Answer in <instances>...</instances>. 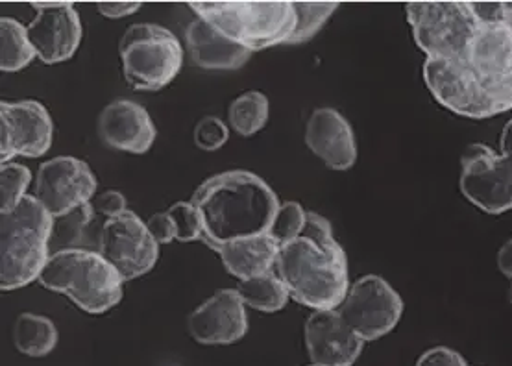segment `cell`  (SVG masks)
Instances as JSON below:
<instances>
[{"label": "cell", "instance_id": "cell-24", "mask_svg": "<svg viewBox=\"0 0 512 366\" xmlns=\"http://www.w3.org/2000/svg\"><path fill=\"white\" fill-rule=\"evenodd\" d=\"M337 8H339V2H304V0L294 2L298 23L287 45H300L309 41L311 37L317 36Z\"/></svg>", "mask_w": 512, "mask_h": 366}, {"label": "cell", "instance_id": "cell-38", "mask_svg": "<svg viewBox=\"0 0 512 366\" xmlns=\"http://www.w3.org/2000/svg\"><path fill=\"white\" fill-rule=\"evenodd\" d=\"M309 366H318V365H309Z\"/></svg>", "mask_w": 512, "mask_h": 366}, {"label": "cell", "instance_id": "cell-18", "mask_svg": "<svg viewBox=\"0 0 512 366\" xmlns=\"http://www.w3.org/2000/svg\"><path fill=\"white\" fill-rule=\"evenodd\" d=\"M185 45L189 58L200 69L235 71L252 58V50L244 49L222 36L217 28L196 17L185 30Z\"/></svg>", "mask_w": 512, "mask_h": 366}, {"label": "cell", "instance_id": "cell-13", "mask_svg": "<svg viewBox=\"0 0 512 366\" xmlns=\"http://www.w3.org/2000/svg\"><path fill=\"white\" fill-rule=\"evenodd\" d=\"M36 17L26 26L37 60L56 65L71 60L82 41V23L73 2L37 0L30 2Z\"/></svg>", "mask_w": 512, "mask_h": 366}, {"label": "cell", "instance_id": "cell-34", "mask_svg": "<svg viewBox=\"0 0 512 366\" xmlns=\"http://www.w3.org/2000/svg\"><path fill=\"white\" fill-rule=\"evenodd\" d=\"M143 6V2H98L97 10L100 15L108 17V19H122V17H128V15H134L139 8Z\"/></svg>", "mask_w": 512, "mask_h": 366}, {"label": "cell", "instance_id": "cell-27", "mask_svg": "<svg viewBox=\"0 0 512 366\" xmlns=\"http://www.w3.org/2000/svg\"><path fill=\"white\" fill-rule=\"evenodd\" d=\"M305 217H307V211H304V208L298 202H293V200L283 202L278 208L272 226H270V237H274L280 243V246L293 241V239L302 235Z\"/></svg>", "mask_w": 512, "mask_h": 366}, {"label": "cell", "instance_id": "cell-7", "mask_svg": "<svg viewBox=\"0 0 512 366\" xmlns=\"http://www.w3.org/2000/svg\"><path fill=\"white\" fill-rule=\"evenodd\" d=\"M119 54L124 80L137 91H159L169 86L183 65L178 37L154 23L128 26L119 43Z\"/></svg>", "mask_w": 512, "mask_h": 366}, {"label": "cell", "instance_id": "cell-12", "mask_svg": "<svg viewBox=\"0 0 512 366\" xmlns=\"http://www.w3.org/2000/svg\"><path fill=\"white\" fill-rule=\"evenodd\" d=\"M54 124L49 110L37 100L0 102V159L41 158L52 145Z\"/></svg>", "mask_w": 512, "mask_h": 366}, {"label": "cell", "instance_id": "cell-15", "mask_svg": "<svg viewBox=\"0 0 512 366\" xmlns=\"http://www.w3.org/2000/svg\"><path fill=\"white\" fill-rule=\"evenodd\" d=\"M244 307L237 289H220L187 318L191 339L204 346H226L241 341L248 331Z\"/></svg>", "mask_w": 512, "mask_h": 366}, {"label": "cell", "instance_id": "cell-35", "mask_svg": "<svg viewBox=\"0 0 512 366\" xmlns=\"http://www.w3.org/2000/svg\"><path fill=\"white\" fill-rule=\"evenodd\" d=\"M496 261H498V269H500L501 274L512 280V237L501 246Z\"/></svg>", "mask_w": 512, "mask_h": 366}, {"label": "cell", "instance_id": "cell-30", "mask_svg": "<svg viewBox=\"0 0 512 366\" xmlns=\"http://www.w3.org/2000/svg\"><path fill=\"white\" fill-rule=\"evenodd\" d=\"M91 208L97 213L98 217H117L121 215L126 209V198L122 195L121 191H115V189H108V191H102L93 196L91 200Z\"/></svg>", "mask_w": 512, "mask_h": 366}, {"label": "cell", "instance_id": "cell-4", "mask_svg": "<svg viewBox=\"0 0 512 366\" xmlns=\"http://www.w3.org/2000/svg\"><path fill=\"white\" fill-rule=\"evenodd\" d=\"M189 8L222 36L252 52L287 45L298 23L291 0H195Z\"/></svg>", "mask_w": 512, "mask_h": 366}, {"label": "cell", "instance_id": "cell-16", "mask_svg": "<svg viewBox=\"0 0 512 366\" xmlns=\"http://www.w3.org/2000/svg\"><path fill=\"white\" fill-rule=\"evenodd\" d=\"M98 135L113 150L147 154L156 141V124L141 104L128 98L110 102L98 115Z\"/></svg>", "mask_w": 512, "mask_h": 366}, {"label": "cell", "instance_id": "cell-10", "mask_svg": "<svg viewBox=\"0 0 512 366\" xmlns=\"http://www.w3.org/2000/svg\"><path fill=\"white\" fill-rule=\"evenodd\" d=\"M98 252L110 261L124 281L137 280L156 267L159 244L148 230L147 220L124 211L104 220L98 232Z\"/></svg>", "mask_w": 512, "mask_h": 366}, {"label": "cell", "instance_id": "cell-31", "mask_svg": "<svg viewBox=\"0 0 512 366\" xmlns=\"http://www.w3.org/2000/svg\"><path fill=\"white\" fill-rule=\"evenodd\" d=\"M415 366H468L463 355L448 346H435L418 357Z\"/></svg>", "mask_w": 512, "mask_h": 366}, {"label": "cell", "instance_id": "cell-36", "mask_svg": "<svg viewBox=\"0 0 512 366\" xmlns=\"http://www.w3.org/2000/svg\"><path fill=\"white\" fill-rule=\"evenodd\" d=\"M500 152L512 158V119L505 124L500 137Z\"/></svg>", "mask_w": 512, "mask_h": 366}, {"label": "cell", "instance_id": "cell-2", "mask_svg": "<svg viewBox=\"0 0 512 366\" xmlns=\"http://www.w3.org/2000/svg\"><path fill=\"white\" fill-rule=\"evenodd\" d=\"M202 219V243L211 250L235 239L269 233L280 200L269 183L248 171L220 172L193 195Z\"/></svg>", "mask_w": 512, "mask_h": 366}, {"label": "cell", "instance_id": "cell-5", "mask_svg": "<svg viewBox=\"0 0 512 366\" xmlns=\"http://www.w3.org/2000/svg\"><path fill=\"white\" fill-rule=\"evenodd\" d=\"M54 217L28 195L17 208L0 213V289L15 291L39 280L49 261Z\"/></svg>", "mask_w": 512, "mask_h": 366}, {"label": "cell", "instance_id": "cell-33", "mask_svg": "<svg viewBox=\"0 0 512 366\" xmlns=\"http://www.w3.org/2000/svg\"><path fill=\"white\" fill-rule=\"evenodd\" d=\"M147 226L159 246L172 243L176 239V228H174V222H172L171 215L167 211L154 213L147 220Z\"/></svg>", "mask_w": 512, "mask_h": 366}, {"label": "cell", "instance_id": "cell-37", "mask_svg": "<svg viewBox=\"0 0 512 366\" xmlns=\"http://www.w3.org/2000/svg\"><path fill=\"white\" fill-rule=\"evenodd\" d=\"M509 302H511V304H512V283H511V287H509Z\"/></svg>", "mask_w": 512, "mask_h": 366}, {"label": "cell", "instance_id": "cell-22", "mask_svg": "<svg viewBox=\"0 0 512 366\" xmlns=\"http://www.w3.org/2000/svg\"><path fill=\"white\" fill-rule=\"evenodd\" d=\"M237 293L246 307H252L261 313H278L291 298L276 270H270L252 280L241 281Z\"/></svg>", "mask_w": 512, "mask_h": 366}, {"label": "cell", "instance_id": "cell-14", "mask_svg": "<svg viewBox=\"0 0 512 366\" xmlns=\"http://www.w3.org/2000/svg\"><path fill=\"white\" fill-rule=\"evenodd\" d=\"M304 341L311 365L318 366H354L365 348L339 309L313 311L305 320Z\"/></svg>", "mask_w": 512, "mask_h": 366}, {"label": "cell", "instance_id": "cell-3", "mask_svg": "<svg viewBox=\"0 0 512 366\" xmlns=\"http://www.w3.org/2000/svg\"><path fill=\"white\" fill-rule=\"evenodd\" d=\"M274 270L289 296L315 311L339 309L350 289L348 259L337 239L318 243L300 235L281 246Z\"/></svg>", "mask_w": 512, "mask_h": 366}, {"label": "cell", "instance_id": "cell-29", "mask_svg": "<svg viewBox=\"0 0 512 366\" xmlns=\"http://www.w3.org/2000/svg\"><path fill=\"white\" fill-rule=\"evenodd\" d=\"M196 147L204 152H215L224 147L230 139V128L226 122L220 121L219 117H202L195 126L193 132Z\"/></svg>", "mask_w": 512, "mask_h": 366}, {"label": "cell", "instance_id": "cell-9", "mask_svg": "<svg viewBox=\"0 0 512 366\" xmlns=\"http://www.w3.org/2000/svg\"><path fill=\"white\" fill-rule=\"evenodd\" d=\"M339 313L363 341H378L398 326L403 300L389 281L366 274L350 285Z\"/></svg>", "mask_w": 512, "mask_h": 366}, {"label": "cell", "instance_id": "cell-25", "mask_svg": "<svg viewBox=\"0 0 512 366\" xmlns=\"http://www.w3.org/2000/svg\"><path fill=\"white\" fill-rule=\"evenodd\" d=\"M32 180V172L21 163H4L0 167V213L17 208Z\"/></svg>", "mask_w": 512, "mask_h": 366}, {"label": "cell", "instance_id": "cell-28", "mask_svg": "<svg viewBox=\"0 0 512 366\" xmlns=\"http://www.w3.org/2000/svg\"><path fill=\"white\" fill-rule=\"evenodd\" d=\"M171 215L174 228H176V239L180 243H191V241H202V219L193 202H176L167 209Z\"/></svg>", "mask_w": 512, "mask_h": 366}, {"label": "cell", "instance_id": "cell-17", "mask_svg": "<svg viewBox=\"0 0 512 366\" xmlns=\"http://www.w3.org/2000/svg\"><path fill=\"white\" fill-rule=\"evenodd\" d=\"M305 145L331 171H348L357 161L350 122L333 108H318L305 124Z\"/></svg>", "mask_w": 512, "mask_h": 366}, {"label": "cell", "instance_id": "cell-20", "mask_svg": "<svg viewBox=\"0 0 512 366\" xmlns=\"http://www.w3.org/2000/svg\"><path fill=\"white\" fill-rule=\"evenodd\" d=\"M13 344L26 357H45L58 344L56 324L43 315L21 313L13 324Z\"/></svg>", "mask_w": 512, "mask_h": 366}, {"label": "cell", "instance_id": "cell-26", "mask_svg": "<svg viewBox=\"0 0 512 366\" xmlns=\"http://www.w3.org/2000/svg\"><path fill=\"white\" fill-rule=\"evenodd\" d=\"M97 217V213L91 208V202L82 208L74 209L71 213L54 219L52 239L60 237L63 243H67L65 248H78L76 243L82 239V235L86 233L87 228L95 222Z\"/></svg>", "mask_w": 512, "mask_h": 366}, {"label": "cell", "instance_id": "cell-8", "mask_svg": "<svg viewBox=\"0 0 512 366\" xmlns=\"http://www.w3.org/2000/svg\"><path fill=\"white\" fill-rule=\"evenodd\" d=\"M459 187L464 198L488 215L512 209V158L494 148L474 143L461 158Z\"/></svg>", "mask_w": 512, "mask_h": 366}, {"label": "cell", "instance_id": "cell-6", "mask_svg": "<svg viewBox=\"0 0 512 366\" xmlns=\"http://www.w3.org/2000/svg\"><path fill=\"white\" fill-rule=\"evenodd\" d=\"M37 281L45 289L67 296L89 315L108 313L122 300L124 278L98 250H56Z\"/></svg>", "mask_w": 512, "mask_h": 366}, {"label": "cell", "instance_id": "cell-21", "mask_svg": "<svg viewBox=\"0 0 512 366\" xmlns=\"http://www.w3.org/2000/svg\"><path fill=\"white\" fill-rule=\"evenodd\" d=\"M25 25L12 17L0 19V71L17 73L36 60Z\"/></svg>", "mask_w": 512, "mask_h": 366}, {"label": "cell", "instance_id": "cell-1", "mask_svg": "<svg viewBox=\"0 0 512 366\" xmlns=\"http://www.w3.org/2000/svg\"><path fill=\"white\" fill-rule=\"evenodd\" d=\"M405 15L442 108L474 121L512 110V0L409 2Z\"/></svg>", "mask_w": 512, "mask_h": 366}, {"label": "cell", "instance_id": "cell-23", "mask_svg": "<svg viewBox=\"0 0 512 366\" xmlns=\"http://www.w3.org/2000/svg\"><path fill=\"white\" fill-rule=\"evenodd\" d=\"M269 98L261 91H246L235 98L228 108V121L233 132L243 137H252L269 122Z\"/></svg>", "mask_w": 512, "mask_h": 366}, {"label": "cell", "instance_id": "cell-19", "mask_svg": "<svg viewBox=\"0 0 512 366\" xmlns=\"http://www.w3.org/2000/svg\"><path fill=\"white\" fill-rule=\"evenodd\" d=\"M280 243L270 237L269 233L235 239L230 243L220 244L215 252L222 259V265L237 280L246 281L267 274L276 267Z\"/></svg>", "mask_w": 512, "mask_h": 366}, {"label": "cell", "instance_id": "cell-11", "mask_svg": "<svg viewBox=\"0 0 512 366\" xmlns=\"http://www.w3.org/2000/svg\"><path fill=\"white\" fill-rule=\"evenodd\" d=\"M97 195V178L84 159L52 158L39 165L34 196L54 219L82 208Z\"/></svg>", "mask_w": 512, "mask_h": 366}, {"label": "cell", "instance_id": "cell-32", "mask_svg": "<svg viewBox=\"0 0 512 366\" xmlns=\"http://www.w3.org/2000/svg\"><path fill=\"white\" fill-rule=\"evenodd\" d=\"M302 235L313 239V241H318V243H331V241H335L330 220L322 217V215H318V213H313V211H307Z\"/></svg>", "mask_w": 512, "mask_h": 366}]
</instances>
